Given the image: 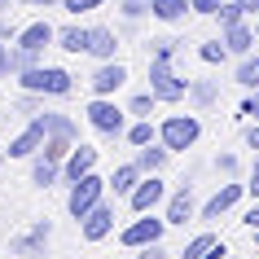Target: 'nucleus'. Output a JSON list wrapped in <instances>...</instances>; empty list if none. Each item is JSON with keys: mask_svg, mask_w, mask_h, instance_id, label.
Wrapping results in <instances>:
<instances>
[{"mask_svg": "<svg viewBox=\"0 0 259 259\" xmlns=\"http://www.w3.org/2000/svg\"><path fill=\"white\" fill-rule=\"evenodd\" d=\"M14 79H18L22 93H35V97H70L75 93V75L62 70V66H44V62L22 70V75H14Z\"/></svg>", "mask_w": 259, "mask_h": 259, "instance_id": "f257e3e1", "label": "nucleus"}, {"mask_svg": "<svg viewBox=\"0 0 259 259\" xmlns=\"http://www.w3.org/2000/svg\"><path fill=\"white\" fill-rule=\"evenodd\" d=\"M198 141H202V119L198 114H167L158 123V145L167 154H189Z\"/></svg>", "mask_w": 259, "mask_h": 259, "instance_id": "f03ea898", "label": "nucleus"}, {"mask_svg": "<svg viewBox=\"0 0 259 259\" xmlns=\"http://www.w3.org/2000/svg\"><path fill=\"white\" fill-rule=\"evenodd\" d=\"M83 119H88V127H93L97 137H106V141H119L123 132H127V110L114 101V97H93L88 101V110H83Z\"/></svg>", "mask_w": 259, "mask_h": 259, "instance_id": "7ed1b4c3", "label": "nucleus"}, {"mask_svg": "<svg viewBox=\"0 0 259 259\" xmlns=\"http://www.w3.org/2000/svg\"><path fill=\"white\" fill-rule=\"evenodd\" d=\"M101 198H106V176L88 171V176H79L75 185H66V215L70 220H83Z\"/></svg>", "mask_w": 259, "mask_h": 259, "instance_id": "20e7f679", "label": "nucleus"}, {"mask_svg": "<svg viewBox=\"0 0 259 259\" xmlns=\"http://www.w3.org/2000/svg\"><path fill=\"white\" fill-rule=\"evenodd\" d=\"M150 93L158 97V101H167V106H180V101L189 97V79H180L171 62L150 57Z\"/></svg>", "mask_w": 259, "mask_h": 259, "instance_id": "39448f33", "label": "nucleus"}, {"mask_svg": "<svg viewBox=\"0 0 259 259\" xmlns=\"http://www.w3.org/2000/svg\"><path fill=\"white\" fill-rule=\"evenodd\" d=\"M163 233H167V220L158 211H150V215H137L132 224L119 229V246L123 250H141V246H150V242H163Z\"/></svg>", "mask_w": 259, "mask_h": 259, "instance_id": "423d86ee", "label": "nucleus"}, {"mask_svg": "<svg viewBox=\"0 0 259 259\" xmlns=\"http://www.w3.org/2000/svg\"><path fill=\"white\" fill-rule=\"evenodd\" d=\"M167 193H171V189H167V180H163V176H141V180H137V189L127 193L123 202L132 206L137 215H150V211H163Z\"/></svg>", "mask_w": 259, "mask_h": 259, "instance_id": "0eeeda50", "label": "nucleus"}, {"mask_svg": "<svg viewBox=\"0 0 259 259\" xmlns=\"http://www.w3.org/2000/svg\"><path fill=\"white\" fill-rule=\"evenodd\" d=\"M49 242H53V224H49V220H35L27 233H18L14 242H9V255H18V259H40L44 250H49Z\"/></svg>", "mask_w": 259, "mask_h": 259, "instance_id": "6e6552de", "label": "nucleus"}, {"mask_svg": "<svg viewBox=\"0 0 259 259\" xmlns=\"http://www.w3.org/2000/svg\"><path fill=\"white\" fill-rule=\"evenodd\" d=\"M242 198H246V185H237V180H224V185H220V189L211 193L202 206H198V220H202V224H211V220L229 215V211L242 202Z\"/></svg>", "mask_w": 259, "mask_h": 259, "instance_id": "1a4fd4ad", "label": "nucleus"}, {"mask_svg": "<svg viewBox=\"0 0 259 259\" xmlns=\"http://www.w3.org/2000/svg\"><path fill=\"white\" fill-rule=\"evenodd\" d=\"M193 215H198V202H193V185H185V180H180L176 189L167 193V202H163V220H167V229H185Z\"/></svg>", "mask_w": 259, "mask_h": 259, "instance_id": "9d476101", "label": "nucleus"}, {"mask_svg": "<svg viewBox=\"0 0 259 259\" xmlns=\"http://www.w3.org/2000/svg\"><path fill=\"white\" fill-rule=\"evenodd\" d=\"M110 233H114V202H110V198H101V202H97L93 211L79 220V237H83L88 246H97V242H106Z\"/></svg>", "mask_w": 259, "mask_h": 259, "instance_id": "9b49d317", "label": "nucleus"}, {"mask_svg": "<svg viewBox=\"0 0 259 259\" xmlns=\"http://www.w3.org/2000/svg\"><path fill=\"white\" fill-rule=\"evenodd\" d=\"M40 150H44V123H40V114H35V119L18 132V137H9V150H5V154H9V158H18V163H31Z\"/></svg>", "mask_w": 259, "mask_h": 259, "instance_id": "f8f14e48", "label": "nucleus"}, {"mask_svg": "<svg viewBox=\"0 0 259 259\" xmlns=\"http://www.w3.org/2000/svg\"><path fill=\"white\" fill-rule=\"evenodd\" d=\"M97 158H101V150H97V145L75 141V145H70V154H66V163H62V185H75L79 176L97 171Z\"/></svg>", "mask_w": 259, "mask_h": 259, "instance_id": "ddd939ff", "label": "nucleus"}, {"mask_svg": "<svg viewBox=\"0 0 259 259\" xmlns=\"http://www.w3.org/2000/svg\"><path fill=\"white\" fill-rule=\"evenodd\" d=\"M127 83V66H123L119 57L114 62H97V70L88 75V88H93V97H114Z\"/></svg>", "mask_w": 259, "mask_h": 259, "instance_id": "4468645a", "label": "nucleus"}, {"mask_svg": "<svg viewBox=\"0 0 259 259\" xmlns=\"http://www.w3.org/2000/svg\"><path fill=\"white\" fill-rule=\"evenodd\" d=\"M53 31L57 27H49L44 18H35V22H27V27H18L14 44H18V49H27V53H35V57H44V49H53Z\"/></svg>", "mask_w": 259, "mask_h": 259, "instance_id": "2eb2a0df", "label": "nucleus"}, {"mask_svg": "<svg viewBox=\"0 0 259 259\" xmlns=\"http://www.w3.org/2000/svg\"><path fill=\"white\" fill-rule=\"evenodd\" d=\"M137 180H141V167L132 163V158H127V163H119V167H114V171L106 176V198H114V202H123L127 193L137 189Z\"/></svg>", "mask_w": 259, "mask_h": 259, "instance_id": "dca6fc26", "label": "nucleus"}, {"mask_svg": "<svg viewBox=\"0 0 259 259\" xmlns=\"http://www.w3.org/2000/svg\"><path fill=\"white\" fill-rule=\"evenodd\" d=\"M88 57H97V62H114V53H119V35L110 27H88V49H83Z\"/></svg>", "mask_w": 259, "mask_h": 259, "instance_id": "f3484780", "label": "nucleus"}, {"mask_svg": "<svg viewBox=\"0 0 259 259\" xmlns=\"http://www.w3.org/2000/svg\"><path fill=\"white\" fill-rule=\"evenodd\" d=\"M171 154L158 145V141H150V145H141V150H132V163L141 167V176H163V167Z\"/></svg>", "mask_w": 259, "mask_h": 259, "instance_id": "a211bd4d", "label": "nucleus"}, {"mask_svg": "<svg viewBox=\"0 0 259 259\" xmlns=\"http://www.w3.org/2000/svg\"><path fill=\"white\" fill-rule=\"evenodd\" d=\"M220 44L229 49V57H246V53H255V31L246 27V22L224 27V31H220Z\"/></svg>", "mask_w": 259, "mask_h": 259, "instance_id": "6ab92c4d", "label": "nucleus"}, {"mask_svg": "<svg viewBox=\"0 0 259 259\" xmlns=\"http://www.w3.org/2000/svg\"><path fill=\"white\" fill-rule=\"evenodd\" d=\"M40 123H44V137L79 141V123L70 119V114H57V110H40Z\"/></svg>", "mask_w": 259, "mask_h": 259, "instance_id": "aec40b11", "label": "nucleus"}, {"mask_svg": "<svg viewBox=\"0 0 259 259\" xmlns=\"http://www.w3.org/2000/svg\"><path fill=\"white\" fill-rule=\"evenodd\" d=\"M150 18H158L163 27H180L189 18V0H150Z\"/></svg>", "mask_w": 259, "mask_h": 259, "instance_id": "412c9836", "label": "nucleus"}, {"mask_svg": "<svg viewBox=\"0 0 259 259\" xmlns=\"http://www.w3.org/2000/svg\"><path fill=\"white\" fill-rule=\"evenodd\" d=\"M53 44L62 49V53H83L88 49V27H79V22H66V27L53 31Z\"/></svg>", "mask_w": 259, "mask_h": 259, "instance_id": "4be33fe9", "label": "nucleus"}, {"mask_svg": "<svg viewBox=\"0 0 259 259\" xmlns=\"http://www.w3.org/2000/svg\"><path fill=\"white\" fill-rule=\"evenodd\" d=\"M123 141H127L132 150H141V145L158 141V123H154V119H132V123H127V132H123Z\"/></svg>", "mask_w": 259, "mask_h": 259, "instance_id": "5701e85b", "label": "nucleus"}, {"mask_svg": "<svg viewBox=\"0 0 259 259\" xmlns=\"http://www.w3.org/2000/svg\"><path fill=\"white\" fill-rule=\"evenodd\" d=\"M31 185H35V189H53V185H62V167L44 163L40 154H35V158H31Z\"/></svg>", "mask_w": 259, "mask_h": 259, "instance_id": "b1692460", "label": "nucleus"}, {"mask_svg": "<svg viewBox=\"0 0 259 259\" xmlns=\"http://www.w3.org/2000/svg\"><path fill=\"white\" fill-rule=\"evenodd\" d=\"M233 83H242L246 93H255V88H259V53H246V57H237Z\"/></svg>", "mask_w": 259, "mask_h": 259, "instance_id": "393cba45", "label": "nucleus"}, {"mask_svg": "<svg viewBox=\"0 0 259 259\" xmlns=\"http://www.w3.org/2000/svg\"><path fill=\"white\" fill-rule=\"evenodd\" d=\"M185 101H193V106H215L220 101V79H189V97Z\"/></svg>", "mask_w": 259, "mask_h": 259, "instance_id": "a878e982", "label": "nucleus"}, {"mask_svg": "<svg viewBox=\"0 0 259 259\" xmlns=\"http://www.w3.org/2000/svg\"><path fill=\"white\" fill-rule=\"evenodd\" d=\"M215 242H220V237H215V233H211V229L193 233L189 242H185V250H180V259H202V255H206V250H211V246H215Z\"/></svg>", "mask_w": 259, "mask_h": 259, "instance_id": "bb28decb", "label": "nucleus"}, {"mask_svg": "<svg viewBox=\"0 0 259 259\" xmlns=\"http://www.w3.org/2000/svg\"><path fill=\"white\" fill-rule=\"evenodd\" d=\"M154 106H158V97H154L150 88H145V93H137L132 101H127V106H123V110H127V119H150V114H154Z\"/></svg>", "mask_w": 259, "mask_h": 259, "instance_id": "cd10ccee", "label": "nucleus"}, {"mask_svg": "<svg viewBox=\"0 0 259 259\" xmlns=\"http://www.w3.org/2000/svg\"><path fill=\"white\" fill-rule=\"evenodd\" d=\"M70 145H75V141H62V137H44V150H40V158L44 163H66V154H70Z\"/></svg>", "mask_w": 259, "mask_h": 259, "instance_id": "c85d7f7f", "label": "nucleus"}, {"mask_svg": "<svg viewBox=\"0 0 259 259\" xmlns=\"http://www.w3.org/2000/svg\"><path fill=\"white\" fill-rule=\"evenodd\" d=\"M31 66H40V57L27 53V49H18V44H9V79L22 75V70H31Z\"/></svg>", "mask_w": 259, "mask_h": 259, "instance_id": "c756f323", "label": "nucleus"}, {"mask_svg": "<svg viewBox=\"0 0 259 259\" xmlns=\"http://www.w3.org/2000/svg\"><path fill=\"white\" fill-rule=\"evenodd\" d=\"M215 22H220V31L237 27V22H246V9H242V5H233V0H224V5L215 9Z\"/></svg>", "mask_w": 259, "mask_h": 259, "instance_id": "7c9ffc66", "label": "nucleus"}, {"mask_svg": "<svg viewBox=\"0 0 259 259\" xmlns=\"http://www.w3.org/2000/svg\"><path fill=\"white\" fill-rule=\"evenodd\" d=\"M198 57H202L206 66H224V62H229V49L220 40H206V44H198Z\"/></svg>", "mask_w": 259, "mask_h": 259, "instance_id": "2f4dec72", "label": "nucleus"}, {"mask_svg": "<svg viewBox=\"0 0 259 259\" xmlns=\"http://www.w3.org/2000/svg\"><path fill=\"white\" fill-rule=\"evenodd\" d=\"M180 44H185V40H171V35H163V40H150V57H158V62H171V57L180 53Z\"/></svg>", "mask_w": 259, "mask_h": 259, "instance_id": "473e14b6", "label": "nucleus"}, {"mask_svg": "<svg viewBox=\"0 0 259 259\" xmlns=\"http://www.w3.org/2000/svg\"><path fill=\"white\" fill-rule=\"evenodd\" d=\"M119 14L127 18V22H141V18L150 14V0H119Z\"/></svg>", "mask_w": 259, "mask_h": 259, "instance_id": "72a5a7b5", "label": "nucleus"}, {"mask_svg": "<svg viewBox=\"0 0 259 259\" xmlns=\"http://www.w3.org/2000/svg\"><path fill=\"white\" fill-rule=\"evenodd\" d=\"M211 167H215L220 176H229V180H233V176H237V154H233V150H220Z\"/></svg>", "mask_w": 259, "mask_h": 259, "instance_id": "f704fd0d", "label": "nucleus"}, {"mask_svg": "<svg viewBox=\"0 0 259 259\" xmlns=\"http://www.w3.org/2000/svg\"><path fill=\"white\" fill-rule=\"evenodd\" d=\"M106 0H62V9H66L70 18H79V14H93V9H101Z\"/></svg>", "mask_w": 259, "mask_h": 259, "instance_id": "c9c22d12", "label": "nucleus"}, {"mask_svg": "<svg viewBox=\"0 0 259 259\" xmlns=\"http://www.w3.org/2000/svg\"><path fill=\"white\" fill-rule=\"evenodd\" d=\"M171 250H167L163 242H150V246H141V250H132V259H167Z\"/></svg>", "mask_w": 259, "mask_h": 259, "instance_id": "e433bc0d", "label": "nucleus"}, {"mask_svg": "<svg viewBox=\"0 0 259 259\" xmlns=\"http://www.w3.org/2000/svg\"><path fill=\"white\" fill-rule=\"evenodd\" d=\"M220 5H224V0H189V14H198V18H215Z\"/></svg>", "mask_w": 259, "mask_h": 259, "instance_id": "4c0bfd02", "label": "nucleus"}, {"mask_svg": "<svg viewBox=\"0 0 259 259\" xmlns=\"http://www.w3.org/2000/svg\"><path fill=\"white\" fill-rule=\"evenodd\" d=\"M14 35H18V22L9 14H0V44H14Z\"/></svg>", "mask_w": 259, "mask_h": 259, "instance_id": "58836bf2", "label": "nucleus"}, {"mask_svg": "<svg viewBox=\"0 0 259 259\" xmlns=\"http://www.w3.org/2000/svg\"><path fill=\"white\" fill-rule=\"evenodd\" d=\"M242 114H246V119H250V123L259 119V88H255V93H250V97H246V101H242Z\"/></svg>", "mask_w": 259, "mask_h": 259, "instance_id": "ea45409f", "label": "nucleus"}, {"mask_svg": "<svg viewBox=\"0 0 259 259\" xmlns=\"http://www.w3.org/2000/svg\"><path fill=\"white\" fill-rule=\"evenodd\" d=\"M246 193H250V198H259V154L250 158V180H246Z\"/></svg>", "mask_w": 259, "mask_h": 259, "instance_id": "a19ab883", "label": "nucleus"}, {"mask_svg": "<svg viewBox=\"0 0 259 259\" xmlns=\"http://www.w3.org/2000/svg\"><path fill=\"white\" fill-rule=\"evenodd\" d=\"M246 150H255V154H259V119L246 127Z\"/></svg>", "mask_w": 259, "mask_h": 259, "instance_id": "79ce46f5", "label": "nucleus"}, {"mask_svg": "<svg viewBox=\"0 0 259 259\" xmlns=\"http://www.w3.org/2000/svg\"><path fill=\"white\" fill-rule=\"evenodd\" d=\"M242 224H246V229H259V198H255V206L242 215Z\"/></svg>", "mask_w": 259, "mask_h": 259, "instance_id": "37998d69", "label": "nucleus"}, {"mask_svg": "<svg viewBox=\"0 0 259 259\" xmlns=\"http://www.w3.org/2000/svg\"><path fill=\"white\" fill-rule=\"evenodd\" d=\"M202 259H229V246H224V242H215V246H211V250H206Z\"/></svg>", "mask_w": 259, "mask_h": 259, "instance_id": "c03bdc74", "label": "nucleus"}, {"mask_svg": "<svg viewBox=\"0 0 259 259\" xmlns=\"http://www.w3.org/2000/svg\"><path fill=\"white\" fill-rule=\"evenodd\" d=\"M0 79H9V44H0Z\"/></svg>", "mask_w": 259, "mask_h": 259, "instance_id": "a18cd8bd", "label": "nucleus"}, {"mask_svg": "<svg viewBox=\"0 0 259 259\" xmlns=\"http://www.w3.org/2000/svg\"><path fill=\"white\" fill-rule=\"evenodd\" d=\"M22 5H31V9H53V5H62V0H22Z\"/></svg>", "mask_w": 259, "mask_h": 259, "instance_id": "49530a36", "label": "nucleus"}, {"mask_svg": "<svg viewBox=\"0 0 259 259\" xmlns=\"http://www.w3.org/2000/svg\"><path fill=\"white\" fill-rule=\"evenodd\" d=\"M233 5H242L246 14H259V0H233Z\"/></svg>", "mask_w": 259, "mask_h": 259, "instance_id": "de8ad7c7", "label": "nucleus"}, {"mask_svg": "<svg viewBox=\"0 0 259 259\" xmlns=\"http://www.w3.org/2000/svg\"><path fill=\"white\" fill-rule=\"evenodd\" d=\"M250 31H255V49H259V18H255V27H250Z\"/></svg>", "mask_w": 259, "mask_h": 259, "instance_id": "09e8293b", "label": "nucleus"}, {"mask_svg": "<svg viewBox=\"0 0 259 259\" xmlns=\"http://www.w3.org/2000/svg\"><path fill=\"white\" fill-rule=\"evenodd\" d=\"M250 237H255V246H259V229H250Z\"/></svg>", "mask_w": 259, "mask_h": 259, "instance_id": "8fccbe9b", "label": "nucleus"}, {"mask_svg": "<svg viewBox=\"0 0 259 259\" xmlns=\"http://www.w3.org/2000/svg\"><path fill=\"white\" fill-rule=\"evenodd\" d=\"M5 9H9V0H0V14H5Z\"/></svg>", "mask_w": 259, "mask_h": 259, "instance_id": "3c124183", "label": "nucleus"}, {"mask_svg": "<svg viewBox=\"0 0 259 259\" xmlns=\"http://www.w3.org/2000/svg\"><path fill=\"white\" fill-rule=\"evenodd\" d=\"M255 18H259V14H255Z\"/></svg>", "mask_w": 259, "mask_h": 259, "instance_id": "603ef678", "label": "nucleus"}, {"mask_svg": "<svg viewBox=\"0 0 259 259\" xmlns=\"http://www.w3.org/2000/svg\"><path fill=\"white\" fill-rule=\"evenodd\" d=\"M229 259H233V255H229Z\"/></svg>", "mask_w": 259, "mask_h": 259, "instance_id": "864d4df0", "label": "nucleus"}]
</instances>
